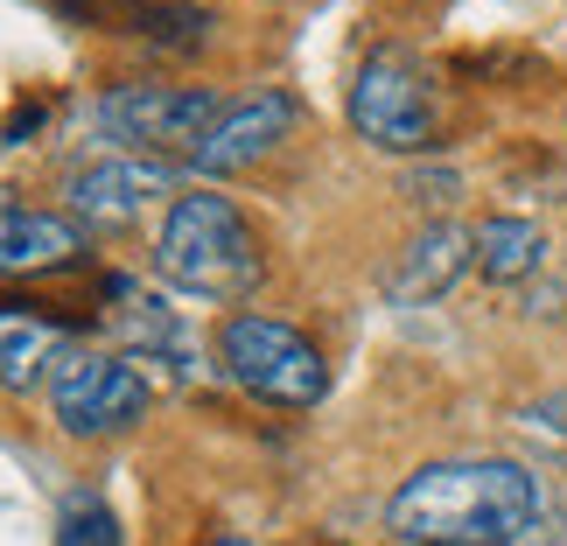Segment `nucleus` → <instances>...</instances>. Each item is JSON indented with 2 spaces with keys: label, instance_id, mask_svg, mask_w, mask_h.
Here are the masks:
<instances>
[{
  "label": "nucleus",
  "instance_id": "obj_10",
  "mask_svg": "<svg viewBox=\"0 0 567 546\" xmlns=\"http://www.w3.org/2000/svg\"><path fill=\"white\" fill-rule=\"evenodd\" d=\"M84 259V225L63 210L14 204L0 189V274H63Z\"/></svg>",
  "mask_w": 567,
  "mask_h": 546
},
{
  "label": "nucleus",
  "instance_id": "obj_2",
  "mask_svg": "<svg viewBox=\"0 0 567 546\" xmlns=\"http://www.w3.org/2000/svg\"><path fill=\"white\" fill-rule=\"evenodd\" d=\"M155 274L168 288H183L196 301H252L267 280V246H259L252 217L217 189H183L168 196L162 231H155Z\"/></svg>",
  "mask_w": 567,
  "mask_h": 546
},
{
  "label": "nucleus",
  "instance_id": "obj_4",
  "mask_svg": "<svg viewBox=\"0 0 567 546\" xmlns=\"http://www.w3.org/2000/svg\"><path fill=\"white\" fill-rule=\"evenodd\" d=\"M351 126L385 155H427L442 134V105H434V78L421 56L406 50H372L351 78Z\"/></svg>",
  "mask_w": 567,
  "mask_h": 546
},
{
  "label": "nucleus",
  "instance_id": "obj_7",
  "mask_svg": "<svg viewBox=\"0 0 567 546\" xmlns=\"http://www.w3.org/2000/svg\"><path fill=\"white\" fill-rule=\"evenodd\" d=\"M301 120H309V105H301L295 92H280V84H267V92L225 105V120L204 134V147H196L189 168H196V176H238V168L267 162Z\"/></svg>",
  "mask_w": 567,
  "mask_h": 546
},
{
  "label": "nucleus",
  "instance_id": "obj_9",
  "mask_svg": "<svg viewBox=\"0 0 567 546\" xmlns=\"http://www.w3.org/2000/svg\"><path fill=\"white\" fill-rule=\"evenodd\" d=\"M176 189V168L147 162V155H120V162H92L71 176V217L78 225H134L147 204Z\"/></svg>",
  "mask_w": 567,
  "mask_h": 546
},
{
  "label": "nucleus",
  "instance_id": "obj_12",
  "mask_svg": "<svg viewBox=\"0 0 567 546\" xmlns=\"http://www.w3.org/2000/svg\"><path fill=\"white\" fill-rule=\"evenodd\" d=\"M539 259H547V231L533 225V217H484L476 225V274L497 280V288H518V280L539 274Z\"/></svg>",
  "mask_w": 567,
  "mask_h": 546
},
{
  "label": "nucleus",
  "instance_id": "obj_13",
  "mask_svg": "<svg viewBox=\"0 0 567 546\" xmlns=\"http://www.w3.org/2000/svg\"><path fill=\"white\" fill-rule=\"evenodd\" d=\"M56 546H126V533L99 491H71L56 512Z\"/></svg>",
  "mask_w": 567,
  "mask_h": 546
},
{
  "label": "nucleus",
  "instance_id": "obj_14",
  "mask_svg": "<svg viewBox=\"0 0 567 546\" xmlns=\"http://www.w3.org/2000/svg\"><path fill=\"white\" fill-rule=\"evenodd\" d=\"M526 421H533V427H547V434H560V442H567V392H547V400H533V406H526Z\"/></svg>",
  "mask_w": 567,
  "mask_h": 546
},
{
  "label": "nucleus",
  "instance_id": "obj_6",
  "mask_svg": "<svg viewBox=\"0 0 567 546\" xmlns=\"http://www.w3.org/2000/svg\"><path fill=\"white\" fill-rule=\"evenodd\" d=\"M50 406L63 434L105 442V434H126L147 413V379L134 358H105V351H78L71 343L50 371Z\"/></svg>",
  "mask_w": 567,
  "mask_h": 546
},
{
  "label": "nucleus",
  "instance_id": "obj_3",
  "mask_svg": "<svg viewBox=\"0 0 567 546\" xmlns=\"http://www.w3.org/2000/svg\"><path fill=\"white\" fill-rule=\"evenodd\" d=\"M217 364H225V379L238 392H252V400H267V406H316L322 392H330L322 351L274 316H231L225 330H217Z\"/></svg>",
  "mask_w": 567,
  "mask_h": 546
},
{
  "label": "nucleus",
  "instance_id": "obj_5",
  "mask_svg": "<svg viewBox=\"0 0 567 546\" xmlns=\"http://www.w3.org/2000/svg\"><path fill=\"white\" fill-rule=\"evenodd\" d=\"M217 120H225V99L210 84H113L99 99V134L126 141L147 162H162V155L196 162V147H204Z\"/></svg>",
  "mask_w": 567,
  "mask_h": 546
},
{
  "label": "nucleus",
  "instance_id": "obj_1",
  "mask_svg": "<svg viewBox=\"0 0 567 546\" xmlns=\"http://www.w3.org/2000/svg\"><path fill=\"white\" fill-rule=\"evenodd\" d=\"M385 526L413 546H518L547 526V484L512 455L421 463L392 491Z\"/></svg>",
  "mask_w": 567,
  "mask_h": 546
},
{
  "label": "nucleus",
  "instance_id": "obj_11",
  "mask_svg": "<svg viewBox=\"0 0 567 546\" xmlns=\"http://www.w3.org/2000/svg\"><path fill=\"white\" fill-rule=\"evenodd\" d=\"M63 351H71L63 322L35 316V309H14V301H0V385H8V392H29L35 379H50Z\"/></svg>",
  "mask_w": 567,
  "mask_h": 546
},
{
  "label": "nucleus",
  "instance_id": "obj_8",
  "mask_svg": "<svg viewBox=\"0 0 567 546\" xmlns=\"http://www.w3.org/2000/svg\"><path fill=\"white\" fill-rule=\"evenodd\" d=\"M470 267H476V231H470V225H455V217H442V225H421V231L400 246V259H392L385 301H400V309H427V301H442Z\"/></svg>",
  "mask_w": 567,
  "mask_h": 546
},
{
  "label": "nucleus",
  "instance_id": "obj_15",
  "mask_svg": "<svg viewBox=\"0 0 567 546\" xmlns=\"http://www.w3.org/2000/svg\"><path fill=\"white\" fill-rule=\"evenodd\" d=\"M204 546H259V539H246V533H217V539H204Z\"/></svg>",
  "mask_w": 567,
  "mask_h": 546
},
{
  "label": "nucleus",
  "instance_id": "obj_16",
  "mask_svg": "<svg viewBox=\"0 0 567 546\" xmlns=\"http://www.w3.org/2000/svg\"><path fill=\"white\" fill-rule=\"evenodd\" d=\"M560 322H567V309H560Z\"/></svg>",
  "mask_w": 567,
  "mask_h": 546
}]
</instances>
